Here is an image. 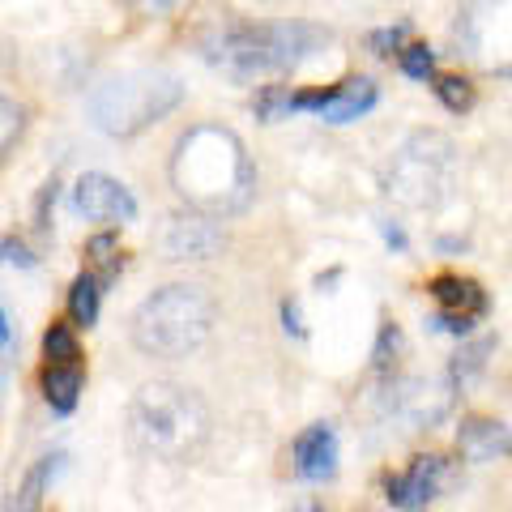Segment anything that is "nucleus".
Returning a JSON list of instances; mask_svg holds the SVG:
<instances>
[{"mask_svg": "<svg viewBox=\"0 0 512 512\" xmlns=\"http://www.w3.org/2000/svg\"><path fill=\"white\" fill-rule=\"evenodd\" d=\"M99 299H103V282L94 274H77L69 286V320L73 329H90L99 320Z\"/></svg>", "mask_w": 512, "mask_h": 512, "instance_id": "17", "label": "nucleus"}, {"mask_svg": "<svg viewBox=\"0 0 512 512\" xmlns=\"http://www.w3.org/2000/svg\"><path fill=\"white\" fill-rule=\"evenodd\" d=\"M73 214H82L86 222H133L137 201L120 180H111L103 171H90L73 184Z\"/></svg>", "mask_w": 512, "mask_h": 512, "instance_id": "11", "label": "nucleus"}, {"mask_svg": "<svg viewBox=\"0 0 512 512\" xmlns=\"http://www.w3.org/2000/svg\"><path fill=\"white\" fill-rule=\"evenodd\" d=\"M295 512H325V508L312 504V500H303V504H295Z\"/></svg>", "mask_w": 512, "mask_h": 512, "instance_id": "31", "label": "nucleus"}, {"mask_svg": "<svg viewBox=\"0 0 512 512\" xmlns=\"http://www.w3.org/2000/svg\"><path fill=\"white\" fill-rule=\"evenodd\" d=\"M86 256H90V265H99V282H111L120 274V248H116V235H94L90 244H86Z\"/></svg>", "mask_w": 512, "mask_h": 512, "instance_id": "20", "label": "nucleus"}, {"mask_svg": "<svg viewBox=\"0 0 512 512\" xmlns=\"http://www.w3.org/2000/svg\"><path fill=\"white\" fill-rule=\"evenodd\" d=\"M43 359H47V363H77V359H82V346H77L73 325H64V320H52V329L43 333Z\"/></svg>", "mask_w": 512, "mask_h": 512, "instance_id": "19", "label": "nucleus"}, {"mask_svg": "<svg viewBox=\"0 0 512 512\" xmlns=\"http://www.w3.org/2000/svg\"><path fill=\"white\" fill-rule=\"evenodd\" d=\"M333 470H338V436H333V427L316 423L295 440V474L308 483H325Z\"/></svg>", "mask_w": 512, "mask_h": 512, "instance_id": "13", "label": "nucleus"}, {"mask_svg": "<svg viewBox=\"0 0 512 512\" xmlns=\"http://www.w3.org/2000/svg\"><path fill=\"white\" fill-rule=\"evenodd\" d=\"M329 47V30L308 22H218L201 39V52L210 64L227 69L231 77H256V73H286Z\"/></svg>", "mask_w": 512, "mask_h": 512, "instance_id": "3", "label": "nucleus"}, {"mask_svg": "<svg viewBox=\"0 0 512 512\" xmlns=\"http://www.w3.org/2000/svg\"><path fill=\"white\" fill-rule=\"evenodd\" d=\"M291 111H316L320 120L329 124H350L359 120L363 111L376 107V86L367 77H346V82L329 86V90H303V94H291Z\"/></svg>", "mask_w": 512, "mask_h": 512, "instance_id": "10", "label": "nucleus"}, {"mask_svg": "<svg viewBox=\"0 0 512 512\" xmlns=\"http://www.w3.org/2000/svg\"><path fill=\"white\" fill-rule=\"evenodd\" d=\"M406 30L410 26H389V30H376L372 35V47L380 56H393V52H402V39H406Z\"/></svg>", "mask_w": 512, "mask_h": 512, "instance_id": "26", "label": "nucleus"}, {"mask_svg": "<svg viewBox=\"0 0 512 512\" xmlns=\"http://www.w3.org/2000/svg\"><path fill=\"white\" fill-rule=\"evenodd\" d=\"M82 389H86L82 363H47L43 367V397H47V406H52L56 414H73Z\"/></svg>", "mask_w": 512, "mask_h": 512, "instance_id": "15", "label": "nucleus"}, {"mask_svg": "<svg viewBox=\"0 0 512 512\" xmlns=\"http://www.w3.org/2000/svg\"><path fill=\"white\" fill-rule=\"evenodd\" d=\"M133 9L137 13H167V9H175V0H133Z\"/></svg>", "mask_w": 512, "mask_h": 512, "instance_id": "29", "label": "nucleus"}, {"mask_svg": "<svg viewBox=\"0 0 512 512\" xmlns=\"http://www.w3.org/2000/svg\"><path fill=\"white\" fill-rule=\"evenodd\" d=\"M444 483H448V461L444 457H414L410 470L389 478L384 491H389L393 508L414 512V508H427L431 500H436V495L444 491Z\"/></svg>", "mask_w": 512, "mask_h": 512, "instance_id": "12", "label": "nucleus"}, {"mask_svg": "<svg viewBox=\"0 0 512 512\" xmlns=\"http://www.w3.org/2000/svg\"><path fill=\"white\" fill-rule=\"evenodd\" d=\"M457 180V150L444 133H414L384 171V192L402 210H436Z\"/></svg>", "mask_w": 512, "mask_h": 512, "instance_id": "6", "label": "nucleus"}, {"mask_svg": "<svg viewBox=\"0 0 512 512\" xmlns=\"http://www.w3.org/2000/svg\"><path fill=\"white\" fill-rule=\"evenodd\" d=\"M222 248H227V231L218 227V218L197 214V210L167 218V227H163L167 261H214Z\"/></svg>", "mask_w": 512, "mask_h": 512, "instance_id": "9", "label": "nucleus"}, {"mask_svg": "<svg viewBox=\"0 0 512 512\" xmlns=\"http://www.w3.org/2000/svg\"><path fill=\"white\" fill-rule=\"evenodd\" d=\"M457 43L483 73L512 77V0H466L457 18Z\"/></svg>", "mask_w": 512, "mask_h": 512, "instance_id": "7", "label": "nucleus"}, {"mask_svg": "<svg viewBox=\"0 0 512 512\" xmlns=\"http://www.w3.org/2000/svg\"><path fill=\"white\" fill-rule=\"evenodd\" d=\"M402 69L410 73V77H419V82H427L431 73H436V56L427 52V47H402Z\"/></svg>", "mask_w": 512, "mask_h": 512, "instance_id": "23", "label": "nucleus"}, {"mask_svg": "<svg viewBox=\"0 0 512 512\" xmlns=\"http://www.w3.org/2000/svg\"><path fill=\"white\" fill-rule=\"evenodd\" d=\"M56 192H60V180H47L43 192H39V201H35V227L47 231V210L56 205Z\"/></svg>", "mask_w": 512, "mask_h": 512, "instance_id": "28", "label": "nucleus"}, {"mask_svg": "<svg viewBox=\"0 0 512 512\" xmlns=\"http://www.w3.org/2000/svg\"><path fill=\"white\" fill-rule=\"evenodd\" d=\"M457 448L466 461H495L512 457V431L495 419H466L457 431Z\"/></svg>", "mask_w": 512, "mask_h": 512, "instance_id": "14", "label": "nucleus"}, {"mask_svg": "<svg viewBox=\"0 0 512 512\" xmlns=\"http://www.w3.org/2000/svg\"><path fill=\"white\" fill-rule=\"evenodd\" d=\"M218 303L205 286L171 282L133 312V346L150 359H188L214 333Z\"/></svg>", "mask_w": 512, "mask_h": 512, "instance_id": "4", "label": "nucleus"}, {"mask_svg": "<svg viewBox=\"0 0 512 512\" xmlns=\"http://www.w3.org/2000/svg\"><path fill=\"white\" fill-rule=\"evenodd\" d=\"M184 99L180 77L171 73H124L111 82L90 90V120L94 128H103L107 137H133L141 128H150L154 120H163L167 111H175Z\"/></svg>", "mask_w": 512, "mask_h": 512, "instance_id": "5", "label": "nucleus"}, {"mask_svg": "<svg viewBox=\"0 0 512 512\" xmlns=\"http://www.w3.org/2000/svg\"><path fill=\"white\" fill-rule=\"evenodd\" d=\"M436 94L444 99L448 111H466L474 103V90H470V82H461V77H436Z\"/></svg>", "mask_w": 512, "mask_h": 512, "instance_id": "22", "label": "nucleus"}, {"mask_svg": "<svg viewBox=\"0 0 512 512\" xmlns=\"http://www.w3.org/2000/svg\"><path fill=\"white\" fill-rule=\"evenodd\" d=\"M448 406H453V393H448L444 380H427V376H406L393 380L389 393H384V414L393 423H402L406 431H427L436 427Z\"/></svg>", "mask_w": 512, "mask_h": 512, "instance_id": "8", "label": "nucleus"}, {"mask_svg": "<svg viewBox=\"0 0 512 512\" xmlns=\"http://www.w3.org/2000/svg\"><path fill=\"white\" fill-rule=\"evenodd\" d=\"M210 406L197 389L175 380L141 384L128 402V444L141 457H154L163 466H188L210 444Z\"/></svg>", "mask_w": 512, "mask_h": 512, "instance_id": "2", "label": "nucleus"}, {"mask_svg": "<svg viewBox=\"0 0 512 512\" xmlns=\"http://www.w3.org/2000/svg\"><path fill=\"white\" fill-rule=\"evenodd\" d=\"M0 261H5V265H22V269H35V252H30L18 235H0Z\"/></svg>", "mask_w": 512, "mask_h": 512, "instance_id": "24", "label": "nucleus"}, {"mask_svg": "<svg viewBox=\"0 0 512 512\" xmlns=\"http://www.w3.org/2000/svg\"><path fill=\"white\" fill-rule=\"evenodd\" d=\"M171 184L188 210L227 218L244 214L256 197V167L231 128L197 124L175 141L171 154Z\"/></svg>", "mask_w": 512, "mask_h": 512, "instance_id": "1", "label": "nucleus"}, {"mask_svg": "<svg viewBox=\"0 0 512 512\" xmlns=\"http://www.w3.org/2000/svg\"><path fill=\"white\" fill-rule=\"evenodd\" d=\"M64 466V457L56 453V457H43V461H35V470H30L26 478H22V487H18V495H13V512H35L39 508V500H43V491H47V483L56 478V470Z\"/></svg>", "mask_w": 512, "mask_h": 512, "instance_id": "18", "label": "nucleus"}, {"mask_svg": "<svg viewBox=\"0 0 512 512\" xmlns=\"http://www.w3.org/2000/svg\"><path fill=\"white\" fill-rule=\"evenodd\" d=\"M431 295H436L444 308H448V316H478L487 308V295H483V286L478 282H470V278H436L431 282Z\"/></svg>", "mask_w": 512, "mask_h": 512, "instance_id": "16", "label": "nucleus"}, {"mask_svg": "<svg viewBox=\"0 0 512 512\" xmlns=\"http://www.w3.org/2000/svg\"><path fill=\"white\" fill-rule=\"evenodd\" d=\"M9 338H13V333H9V316H5V308H0V350L9 346Z\"/></svg>", "mask_w": 512, "mask_h": 512, "instance_id": "30", "label": "nucleus"}, {"mask_svg": "<svg viewBox=\"0 0 512 512\" xmlns=\"http://www.w3.org/2000/svg\"><path fill=\"white\" fill-rule=\"evenodd\" d=\"M487 350H491V342H474L470 350H461V355H457V380H461V384H466V380L478 372V367H483Z\"/></svg>", "mask_w": 512, "mask_h": 512, "instance_id": "25", "label": "nucleus"}, {"mask_svg": "<svg viewBox=\"0 0 512 512\" xmlns=\"http://www.w3.org/2000/svg\"><path fill=\"white\" fill-rule=\"evenodd\" d=\"M397 342H402V333H397L393 325H384L380 329V346H376V372H389V355H393V350H397Z\"/></svg>", "mask_w": 512, "mask_h": 512, "instance_id": "27", "label": "nucleus"}, {"mask_svg": "<svg viewBox=\"0 0 512 512\" xmlns=\"http://www.w3.org/2000/svg\"><path fill=\"white\" fill-rule=\"evenodd\" d=\"M22 128H26V111L13 99H0V163H5V154L13 150V141L22 137Z\"/></svg>", "mask_w": 512, "mask_h": 512, "instance_id": "21", "label": "nucleus"}]
</instances>
